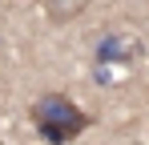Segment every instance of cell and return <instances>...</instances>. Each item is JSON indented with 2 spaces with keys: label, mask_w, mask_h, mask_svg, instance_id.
I'll return each instance as SVG.
<instances>
[{
  "label": "cell",
  "mask_w": 149,
  "mask_h": 145,
  "mask_svg": "<svg viewBox=\"0 0 149 145\" xmlns=\"http://www.w3.org/2000/svg\"><path fill=\"white\" fill-rule=\"evenodd\" d=\"M32 121H36V133H40L49 145H65V141H73L77 133L89 125V117H85V113H81V109H77L65 93H49V97H40V101L32 105Z\"/></svg>",
  "instance_id": "obj_1"
}]
</instances>
